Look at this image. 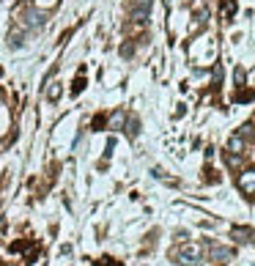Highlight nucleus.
I'll return each mask as SVG.
<instances>
[{"instance_id": "1", "label": "nucleus", "mask_w": 255, "mask_h": 266, "mask_svg": "<svg viewBox=\"0 0 255 266\" xmlns=\"http://www.w3.org/2000/svg\"><path fill=\"white\" fill-rule=\"evenodd\" d=\"M176 261L181 266H200L203 263V247L200 244H189L181 252H176Z\"/></svg>"}, {"instance_id": "2", "label": "nucleus", "mask_w": 255, "mask_h": 266, "mask_svg": "<svg viewBox=\"0 0 255 266\" xmlns=\"http://www.w3.org/2000/svg\"><path fill=\"white\" fill-rule=\"evenodd\" d=\"M239 189L244 195H250V198H255V167H244V173L239 176Z\"/></svg>"}, {"instance_id": "3", "label": "nucleus", "mask_w": 255, "mask_h": 266, "mask_svg": "<svg viewBox=\"0 0 255 266\" xmlns=\"http://www.w3.org/2000/svg\"><path fill=\"white\" fill-rule=\"evenodd\" d=\"M148 11H151V0H132V20L135 22H146Z\"/></svg>"}, {"instance_id": "4", "label": "nucleus", "mask_w": 255, "mask_h": 266, "mask_svg": "<svg viewBox=\"0 0 255 266\" xmlns=\"http://www.w3.org/2000/svg\"><path fill=\"white\" fill-rule=\"evenodd\" d=\"M230 236H233L236 241H241V244H255V230L252 228H230Z\"/></svg>"}, {"instance_id": "5", "label": "nucleus", "mask_w": 255, "mask_h": 266, "mask_svg": "<svg viewBox=\"0 0 255 266\" xmlns=\"http://www.w3.org/2000/svg\"><path fill=\"white\" fill-rule=\"evenodd\" d=\"M208 258L217 261V263H225V261L233 258V250H230V247H211V250H208Z\"/></svg>"}, {"instance_id": "6", "label": "nucleus", "mask_w": 255, "mask_h": 266, "mask_svg": "<svg viewBox=\"0 0 255 266\" xmlns=\"http://www.w3.org/2000/svg\"><path fill=\"white\" fill-rule=\"evenodd\" d=\"M241 148H244V137H241V135H233V137L228 140V151H230V154H241Z\"/></svg>"}, {"instance_id": "7", "label": "nucleus", "mask_w": 255, "mask_h": 266, "mask_svg": "<svg viewBox=\"0 0 255 266\" xmlns=\"http://www.w3.org/2000/svg\"><path fill=\"white\" fill-rule=\"evenodd\" d=\"M25 22H28V25H33V28H39V25L44 22V14H42V11H28V14H25Z\"/></svg>"}, {"instance_id": "8", "label": "nucleus", "mask_w": 255, "mask_h": 266, "mask_svg": "<svg viewBox=\"0 0 255 266\" xmlns=\"http://www.w3.org/2000/svg\"><path fill=\"white\" fill-rule=\"evenodd\" d=\"M137 132H140V121H137L135 115H132V118H129V129H126V135H129V137H137Z\"/></svg>"}, {"instance_id": "9", "label": "nucleus", "mask_w": 255, "mask_h": 266, "mask_svg": "<svg viewBox=\"0 0 255 266\" xmlns=\"http://www.w3.org/2000/svg\"><path fill=\"white\" fill-rule=\"evenodd\" d=\"M225 162H228L230 167H241V157H239V154H228V157H225Z\"/></svg>"}, {"instance_id": "10", "label": "nucleus", "mask_w": 255, "mask_h": 266, "mask_svg": "<svg viewBox=\"0 0 255 266\" xmlns=\"http://www.w3.org/2000/svg\"><path fill=\"white\" fill-rule=\"evenodd\" d=\"M83 88H85V80H83V77H77V80H74V88H72V94H80Z\"/></svg>"}, {"instance_id": "11", "label": "nucleus", "mask_w": 255, "mask_h": 266, "mask_svg": "<svg viewBox=\"0 0 255 266\" xmlns=\"http://www.w3.org/2000/svg\"><path fill=\"white\" fill-rule=\"evenodd\" d=\"M39 9H52V6H58V0H36Z\"/></svg>"}, {"instance_id": "12", "label": "nucleus", "mask_w": 255, "mask_h": 266, "mask_svg": "<svg viewBox=\"0 0 255 266\" xmlns=\"http://www.w3.org/2000/svg\"><path fill=\"white\" fill-rule=\"evenodd\" d=\"M47 96H50V99H52V102H55V99H58V96H61V88H58V85H52V88H50V94H47Z\"/></svg>"}, {"instance_id": "13", "label": "nucleus", "mask_w": 255, "mask_h": 266, "mask_svg": "<svg viewBox=\"0 0 255 266\" xmlns=\"http://www.w3.org/2000/svg\"><path fill=\"white\" fill-rule=\"evenodd\" d=\"M236 85H244V69H236Z\"/></svg>"}, {"instance_id": "14", "label": "nucleus", "mask_w": 255, "mask_h": 266, "mask_svg": "<svg viewBox=\"0 0 255 266\" xmlns=\"http://www.w3.org/2000/svg\"><path fill=\"white\" fill-rule=\"evenodd\" d=\"M132 53H135V50H132V44H126V47H121V55L132 58Z\"/></svg>"}, {"instance_id": "15", "label": "nucleus", "mask_w": 255, "mask_h": 266, "mask_svg": "<svg viewBox=\"0 0 255 266\" xmlns=\"http://www.w3.org/2000/svg\"><path fill=\"white\" fill-rule=\"evenodd\" d=\"M94 126H96V129H99V126H104V118H102V115H96V118H94Z\"/></svg>"}]
</instances>
